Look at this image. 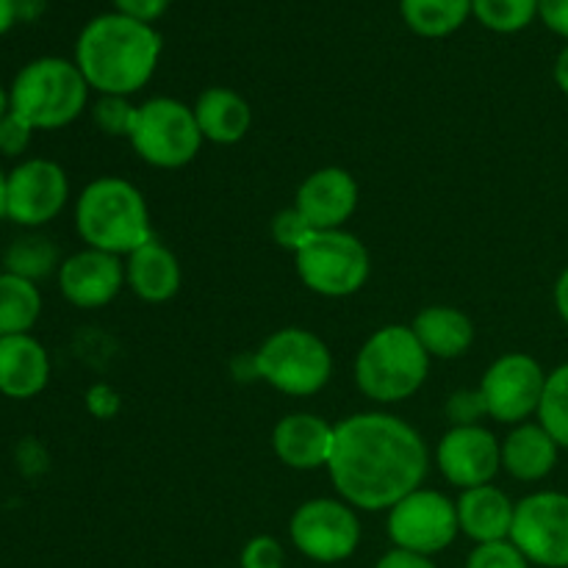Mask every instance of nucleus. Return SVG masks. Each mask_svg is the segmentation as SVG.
<instances>
[{"label":"nucleus","mask_w":568,"mask_h":568,"mask_svg":"<svg viewBox=\"0 0 568 568\" xmlns=\"http://www.w3.org/2000/svg\"><path fill=\"white\" fill-rule=\"evenodd\" d=\"M327 475L336 494L355 510H392L422 488L430 453L414 425L386 410H364L333 427Z\"/></svg>","instance_id":"nucleus-1"},{"label":"nucleus","mask_w":568,"mask_h":568,"mask_svg":"<svg viewBox=\"0 0 568 568\" xmlns=\"http://www.w3.org/2000/svg\"><path fill=\"white\" fill-rule=\"evenodd\" d=\"M161 53L164 39L155 26L105 11L81 28L72 61L92 92L133 98L155 75Z\"/></svg>","instance_id":"nucleus-2"},{"label":"nucleus","mask_w":568,"mask_h":568,"mask_svg":"<svg viewBox=\"0 0 568 568\" xmlns=\"http://www.w3.org/2000/svg\"><path fill=\"white\" fill-rule=\"evenodd\" d=\"M75 231L92 250L128 258L153 236L148 197L120 175L89 181L75 200Z\"/></svg>","instance_id":"nucleus-3"},{"label":"nucleus","mask_w":568,"mask_h":568,"mask_svg":"<svg viewBox=\"0 0 568 568\" xmlns=\"http://www.w3.org/2000/svg\"><path fill=\"white\" fill-rule=\"evenodd\" d=\"M430 361L410 325H383L355 355V386L377 405L405 403L425 386Z\"/></svg>","instance_id":"nucleus-4"},{"label":"nucleus","mask_w":568,"mask_h":568,"mask_svg":"<svg viewBox=\"0 0 568 568\" xmlns=\"http://www.w3.org/2000/svg\"><path fill=\"white\" fill-rule=\"evenodd\" d=\"M89 83L75 61L42 55L22 67L9 87V103L33 131H59L87 111Z\"/></svg>","instance_id":"nucleus-5"},{"label":"nucleus","mask_w":568,"mask_h":568,"mask_svg":"<svg viewBox=\"0 0 568 568\" xmlns=\"http://www.w3.org/2000/svg\"><path fill=\"white\" fill-rule=\"evenodd\" d=\"M253 372L286 397H314L331 383L333 353L305 327H281L253 353Z\"/></svg>","instance_id":"nucleus-6"},{"label":"nucleus","mask_w":568,"mask_h":568,"mask_svg":"<svg viewBox=\"0 0 568 568\" xmlns=\"http://www.w3.org/2000/svg\"><path fill=\"white\" fill-rule=\"evenodd\" d=\"M128 142L148 166L183 170L197 159L205 139L194 120L192 105L159 94L136 105Z\"/></svg>","instance_id":"nucleus-7"},{"label":"nucleus","mask_w":568,"mask_h":568,"mask_svg":"<svg viewBox=\"0 0 568 568\" xmlns=\"http://www.w3.org/2000/svg\"><path fill=\"white\" fill-rule=\"evenodd\" d=\"M294 270L308 292L327 300L358 294L372 275L366 244L349 231H314L294 253Z\"/></svg>","instance_id":"nucleus-8"},{"label":"nucleus","mask_w":568,"mask_h":568,"mask_svg":"<svg viewBox=\"0 0 568 568\" xmlns=\"http://www.w3.org/2000/svg\"><path fill=\"white\" fill-rule=\"evenodd\" d=\"M386 530L397 549L433 558L458 538V508L447 494L422 486L388 510Z\"/></svg>","instance_id":"nucleus-9"},{"label":"nucleus","mask_w":568,"mask_h":568,"mask_svg":"<svg viewBox=\"0 0 568 568\" xmlns=\"http://www.w3.org/2000/svg\"><path fill=\"white\" fill-rule=\"evenodd\" d=\"M288 538L308 560L342 564L361 544V519L344 499L316 497L300 505L288 521Z\"/></svg>","instance_id":"nucleus-10"},{"label":"nucleus","mask_w":568,"mask_h":568,"mask_svg":"<svg viewBox=\"0 0 568 568\" xmlns=\"http://www.w3.org/2000/svg\"><path fill=\"white\" fill-rule=\"evenodd\" d=\"M544 366L527 353H505L483 372L480 394L486 399V410L499 425H521L538 414L544 386H547Z\"/></svg>","instance_id":"nucleus-11"},{"label":"nucleus","mask_w":568,"mask_h":568,"mask_svg":"<svg viewBox=\"0 0 568 568\" xmlns=\"http://www.w3.org/2000/svg\"><path fill=\"white\" fill-rule=\"evenodd\" d=\"M70 200V178L53 159H26L9 170L6 220L26 231L50 225Z\"/></svg>","instance_id":"nucleus-12"},{"label":"nucleus","mask_w":568,"mask_h":568,"mask_svg":"<svg viewBox=\"0 0 568 568\" xmlns=\"http://www.w3.org/2000/svg\"><path fill=\"white\" fill-rule=\"evenodd\" d=\"M510 544L530 564L568 568V494L536 491L519 499L514 510Z\"/></svg>","instance_id":"nucleus-13"},{"label":"nucleus","mask_w":568,"mask_h":568,"mask_svg":"<svg viewBox=\"0 0 568 568\" xmlns=\"http://www.w3.org/2000/svg\"><path fill=\"white\" fill-rule=\"evenodd\" d=\"M436 466L460 491L488 486L503 471V447L486 425L449 427L436 447Z\"/></svg>","instance_id":"nucleus-14"},{"label":"nucleus","mask_w":568,"mask_h":568,"mask_svg":"<svg viewBox=\"0 0 568 568\" xmlns=\"http://www.w3.org/2000/svg\"><path fill=\"white\" fill-rule=\"evenodd\" d=\"M59 292L72 308L98 311L120 297L125 288V258L83 247L67 255L59 266Z\"/></svg>","instance_id":"nucleus-15"},{"label":"nucleus","mask_w":568,"mask_h":568,"mask_svg":"<svg viewBox=\"0 0 568 568\" xmlns=\"http://www.w3.org/2000/svg\"><path fill=\"white\" fill-rule=\"evenodd\" d=\"M361 189L344 166H320L297 186L294 209L314 231H342L358 209Z\"/></svg>","instance_id":"nucleus-16"},{"label":"nucleus","mask_w":568,"mask_h":568,"mask_svg":"<svg viewBox=\"0 0 568 568\" xmlns=\"http://www.w3.org/2000/svg\"><path fill=\"white\" fill-rule=\"evenodd\" d=\"M333 427L320 414L297 410L272 427V453L283 466L294 471L325 469L331 460Z\"/></svg>","instance_id":"nucleus-17"},{"label":"nucleus","mask_w":568,"mask_h":568,"mask_svg":"<svg viewBox=\"0 0 568 568\" xmlns=\"http://www.w3.org/2000/svg\"><path fill=\"white\" fill-rule=\"evenodd\" d=\"M50 355L31 333L0 338V394L9 399H33L50 383Z\"/></svg>","instance_id":"nucleus-18"},{"label":"nucleus","mask_w":568,"mask_h":568,"mask_svg":"<svg viewBox=\"0 0 568 568\" xmlns=\"http://www.w3.org/2000/svg\"><path fill=\"white\" fill-rule=\"evenodd\" d=\"M183 270L178 255L159 239H150L125 258V286L142 303L161 305L170 303L181 292Z\"/></svg>","instance_id":"nucleus-19"},{"label":"nucleus","mask_w":568,"mask_h":568,"mask_svg":"<svg viewBox=\"0 0 568 568\" xmlns=\"http://www.w3.org/2000/svg\"><path fill=\"white\" fill-rule=\"evenodd\" d=\"M455 508H458L460 532L475 544L508 541L510 538L516 503L494 483L460 491Z\"/></svg>","instance_id":"nucleus-20"},{"label":"nucleus","mask_w":568,"mask_h":568,"mask_svg":"<svg viewBox=\"0 0 568 568\" xmlns=\"http://www.w3.org/2000/svg\"><path fill=\"white\" fill-rule=\"evenodd\" d=\"M194 120L205 142L231 148L250 133L253 125V109L247 98L231 87H209L194 100Z\"/></svg>","instance_id":"nucleus-21"},{"label":"nucleus","mask_w":568,"mask_h":568,"mask_svg":"<svg viewBox=\"0 0 568 568\" xmlns=\"http://www.w3.org/2000/svg\"><path fill=\"white\" fill-rule=\"evenodd\" d=\"M499 447H503V471L519 483H541L558 466L560 447L538 422H521L510 427Z\"/></svg>","instance_id":"nucleus-22"},{"label":"nucleus","mask_w":568,"mask_h":568,"mask_svg":"<svg viewBox=\"0 0 568 568\" xmlns=\"http://www.w3.org/2000/svg\"><path fill=\"white\" fill-rule=\"evenodd\" d=\"M422 347L430 358L455 361L475 344V322L455 305H427L410 322Z\"/></svg>","instance_id":"nucleus-23"},{"label":"nucleus","mask_w":568,"mask_h":568,"mask_svg":"<svg viewBox=\"0 0 568 568\" xmlns=\"http://www.w3.org/2000/svg\"><path fill=\"white\" fill-rule=\"evenodd\" d=\"M399 14L416 37L447 39L466 26L471 0H399Z\"/></svg>","instance_id":"nucleus-24"},{"label":"nucleus","mask_w":568,"mask_h":568,"mask_svg":"<svg viewBox=\"0 0 568 568\" xmlns=\"http://www.w3.org/2000/svg\"><path fill=\"white\" fill-rule=\"evenodd\" d=\"M39 316H42V292L37 283L0 272V338L31 333Z\"/></svg>","instance_id":"nucleus-25"},{"label":"nucleus","mask_w":568,"mask_h":568,"mask_svg":"<svg viewBox=\"0 0 568 568\" xmlns=\"http://www.w3.org/2000/svg\"><path fill=\"white\" fill-rule=\"evenodd\" d=\"M61 253L53 244V239L39 231H28L17 236L3 253V272L26 281L39 283L50 275H59Z\"/></svg>","instance_id":"nucleus-26"},{"label":"nucleus","mask_w":568,"mask_h":568,"mask_svg":"<svg viewBox=\"0 0 568 568\" xmlns=\"http://www.w3.org/2000/svg\"><path fill=\"white\" fill-rule=\"evenodd\" d=\"M536 419L555 438L560 449H568V364L558 366L547 375V386H544Z\"/></svg>","instance_id":"nucleus-27"},{"label":"nucleus","mask_w":568,"mask_h":568,"mask_svg":"<svg viewBox=\"0 0 568 568\" xmlns=\"http://www.w3.org/2000/svg\"><path fill=\"white\" fill-rule=\"evenodd\" d=\"M471 17L494 33H519L538 17V0H471Z\"/></svg>","instance_id":"nucleus-28"},{"label":"nucleus","mask_w":568,"mask_h":568,"mask_svg":"<svg viewBox=\"0 0 568 568\" xmlns=\"http://www.w3.org/2000/svg\"><path fill=\"white\" fill-rule=\"evenodd\" d=\"M136 105L131 98H114V94H100L98 103L92 105V120L105 136H125L131 133Z\"/></svg>","instance_id":"nucleus-29"},{"label":"nucleus","mask_w":568,"mask_h":568,"mask_svg":"<svg viewBox=\"0 0 568 568\" xmlns=\"http://www.w3.org/2000/svg\"><path fill=\"white\" fill-rule=\"evenodd\" d=\"M314 236V227L305 222V216L297 209H283L272 216V239H275L277 247L288 250V253H297L308 239Z\"/></svg>","instance_id":"nucleus-30"},{"label":"nucleus","mask_w":568,"mask_h":568,"mask_svg":"<svg viewBox=\"0 0 568 568\" xmlns=\"http://www.w3.org/2000/svg\"><path fill=\"white\" fill-rule=\"evenodd\" d=\"M444 410H447V419L453 427L483 425V419L488 416L480 388H458V392H453Z\"/></svg>","instance_id":"nucleus-31"},{"label":"nucleus","mask_w":568,"mask_h":568,"mask_svg":"<svg viewBox=\"0 0 568 568\" xmlns=\"http://www.w3.org/2000/svg\"><path fill=\"white\" fill-rule=\"evenodd\" d=\"M466 568H530V560L508 538V541L477 544L466 560Z\"/></svg>","instance_id":"nucleus-32"},{"label":"nucleus","mask_w":568,"mask_h":568,"mask_svg":"<svg viewBox=\"0 0 568 568\" xmlns=\"http://www.w3.org/2000/svg\"><path fill=\"white\" fill-rule=\"evenodd\" d=\"M242 568H283L286 566V549L277 541L275 536H255L244 544L242 558H239Z\"/></svg>","instance_id":"nucleus-33"},{"label":"nucleus","mask_w":568,"mask_h":568,"mask_svg":"<svg viewBox=\"0 0 568 568\" xmlns=\"http://www.w3.org/2000/svg\"><path fill=\"white\" fill-rule=\"evenodd\" d=\"M33 128L20 114L9 109V114L0 116V155L3 159H20L28 153L33 142Z\"/></svg>","instance_id":"nucleus-34"},{"label":"nucleus","mask_w":568,"mask_h":568,"mask_svg":"<svg viewBox=\"0 0 568 568\" xmlns=\"http://www.w3.org/2000/svg\"><path fill=\"white\" fill-rule=\"evenodd\" d=\"M83 405H87L89 416H94L100 422H111L120 416L122 394L111 383H92L87 388V394H83Z\"/></svg>","instance_id":"nucleus-35"},{"label":"nucleus","mask_w":568,"mask_h":568,"mask_svg":"<svg viewBox=\"0 0 568 568\" xmlns=\"http://www.w3.org/2000/svg\"><path fill=\"white\" fill-rule=\"evenodd\" d=\"M111 3H114L116 14H125L131 20L155 26L170 11L172 0H111Z\"/></svg>","instance_id":"nucleus-36"},{"label":"nucleus","mask_w":568,"mask_h":568,"mask_svg":"<svg viewBox=\"0 0 568 568\" xmlns=\"http://www.w3.org/2000/svg\"><path fill=\"white\" fill-rule=\"evenodd\" d=\"M538 17L549 31L568 42V0H538Z\"/></svg>","instance_id":"nucleus-37"},{"label":"nucleus","mask_w":568,"mask_h":568,"mask_svg":"<svg viewBox=\"0 0 568 568\" xmlns=\"http://www.w3.org/2000/svg\"><path fill=\"white\" fill-rule=\"evenodd\" d=\"M375 568H438V566L433 564V558H425V555L405 552V549L394 547L392 552H386L381 560H377Z\"/></svg>","instance_id":"nucleus-38"},{"label":"nucleus","mask_w":568,"mask_h":568,"mask_svg":"<svg viewBox=\"0 0 568 568\" xmlns=\"http://www.w3.org/2000/svg\"><path fill=\"white\" fill-rule=\"evenodd\" d=\"M552 300H555V308H558L560 320H564V325L568 327V266L560 272L558 283H555Z\"/></svg>","instance_id":"nucleus-39"},{"label":"nucleus","mask_w":568,"mask_h":568,"mask_svg":"<svg viewBox=\"0 0 568 568\" xmlns=\"http://www.w3.org/2000/svg\"><path fill=\"white\" fill-rule=\"evenodd\" d=\"M17 20H20V3L17 0H0V37L9 33Z\"/></svg>","instance_id":"nucleus-40"},{"label":"nucleus","mask_w":568,"mask_h":568,"mask_svg":"<svg viewBox=\"0 0 568 568\" xmlns=\"http://www.w3.org/2000/svg\"><path fill=\"white\" fill-rule=\"evenodd\" d=\"M552 78H555V83H558L560 92L568 94V42H566V48L558 53V59H555Z\"/></svg>","instance_id":"nucleus-41"},{"label":"nucleus","mask_w":568,"mask_h":568,"mask_svg":"<svg viewBox=\"0 0 568 568\" xmlns=\"http://www.w3.org/2000/svg\"><path fill=\"white\" fill-rule=\"evenodd\" d=\"M6 183H9V172L0 166V220H6Z\"/></svg>","instance_id":"nucleus-42"},{"label":"nucleus","mask_w":568,"mask_h":568,"mask_svg":"<svg viewBox=\"0 0 568 568\" xmlns=\"http://www.w3.org/2000/svg\"><path fill=\"white\" fill-rule=\"evenodd\" d=\"M9 109H11V103H9V89H6L3 83H0V116L9 114Z\"/></svg>","instance_id":"nucleus-43"}]
</instances>
